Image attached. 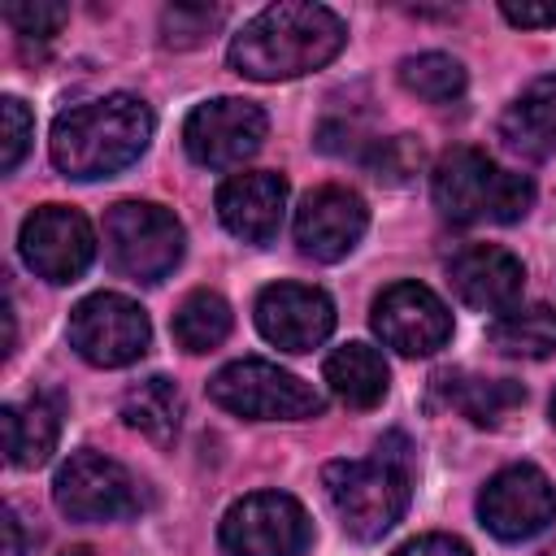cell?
Masks as SVG:
<instances>
[{"label":"cell","mask_w":556,"mask_h":556,"mask_svg":"<svg viewBox=\"0 0 556 556\" xmlns=\"http://www.w3.org/2000/svg\"><path fill=\"white\" fill-rule=\"evenodd\" d=\"M217 539L226 556H304L313 543V521L295 495L252 491L226 508Z\"/></svg>","instance_id":"7"},{"label":"cell","mask_w":556,"mask_h":556,"mask_svg":"<svg viewBox=\"0 0 556 556\" xmlns=\"http://www.w3.org/2000/svg\"><path fill=\"white\" fill-rule=\"evenodd\" d=\"M321 482L343 530L361 543H374L408 508V452H391V443H378V456L369 460H330L321 469Z\"/></svg>","instance_id":"4"},{"label":"cell","mask_w":556,"mask_h":556,"mask_svg":"<svg viewBox=\"0 0 556 556\" xmlns=\"http://www.w3.org/2000/svg\"><path fill=\"white\" fill-rule=\"evenodd\" d=\"M369 226V208L348 187H317L295 208V243L313 261H343Z\"/></svg>","instance_id":"15"},{"label":"cell","mask_w":556,"mask_h":556,"mask_svg":"<svg viewBox=\"0 0 556 556\" xmlns=\"http://www.w3.org/2000/svg\"><path fill=\"white\" fill-rule=\"evenodd\" d=\"M500 13L513 26H556V0H504Z\"/></svg>","instance_id":"30"},{"label":"cell","mask_w":556,"mask_h":556,"mask_svg":"<svg viewBox=\"0 0 556 556\" xmlns=\"http://www.w3.org/2000/svg\"><path fill=\"white\" fill-rule=\"evenodd\" d=\"M152 130H156L152 109L130 91H113V96L65 109L52 122L48 152L65 178L96 182V178H113L126 165H135Z\"/></svg>","instance_id":"2"},{"label":"cell","mask_w":556,"mask_h":556,"mask_svg":"<svg viewBox=\"0 0 556 556\" xmlns=\"http://www.w3.org/2000/svg\"><path fill=\"white\" fill-rule=\"evenodd\" d=\"M0 430H4V460L17 469H39L56 447L61 413L48 395H35L26 404H4Z\"/></svg>","instance_id":"18"},{"label":"cell","mask_w":556,"mask_h":556,"mask_svg":"<svg viewBox=\"0 0 556 556\" xmlns=\"http://www.w3.org/2000/svg\"><path fill=\"white\" fill-rule=\"evenodd\" d=\"M439 382L447 391V404H456L473 426H500L513 408L526 404V391L513 378H452V374H443Z\"/></svg>","instance_id":"23"},{"label":"cell","mask_w":556,"mask_h":556,"mask_svg":"<svg viewBox=\"0 0 556 556\" xmlns=\"http://www.w3.org/2000/svg\"><path fill=\"white\" fill-rule=\"evenodd\" d=\"M369 169L378 182H408L417 169H421V143L413 135H395V139H378L374 152H369Z\"/></svg>","instance_id":"27"},{"label":"cell","mask_w":556,"mask_h":556,"mask_svg":"<svg viewBox=\"0 0 556 556\" xmlns=\"http://www.w3.org/2000/svg\"><path fill=\"white\" fill-rule=\"evenodd\" d=\"M504 130L513 135L517 148L539 152V156H556V74L534 78L517 104L504 117Z\"/></svg>","instance_id":"22"},{"label":"cell","mask_w":556,"mask_h":556,"mask_svg":"<svg viewBox=\"0 0 556 556\" xmlns=\"http://www.w3.org/2000/svg\"><path fill=\"white\" fill-rule=\"evenodd\" d=\"M321 378H326V387L348 408H374V404H382V395L391 387V369H387L382 352L369 348V343H343V348H334L326 356V365H321Z\"/></svg>","instance_id":"19"},{"label":"cell","mask_w":556,"mask_h":556,"mask_svg":"<svg viewBox=\"0 0 556 556\" xmlns=\"http://www.w3.org/2000/svg\"><path fill=\"white\" fill-rule=\"evenodd\" d=\"M52 500L74 521H122L143 508V495H139V482L130 478V469L91 447L74 452L56 469Z\"/></svg>","instance_id":"10"},{"label":"cell","mask_w":556,"mask_h":556,"mask_svg":"<svg viewBox=\"0 0 556 556\" xmlns=\"http://www.w3.org/2000/svg\"><path fill=\"white\" fill-rule=\"evenodd\" d=\"M122 417H126L130 430H139L143 439H152V443L165 447V443L178 439V426H182V395H178V387H174L169 378L152 374V378L126 387V395H122Z\"/></svg>","instance_id":"20"},{"label":"cell","mask_w":556,"mask_h":556,"mask_svg":"<svg viewBox=\"0 0 556 556\" xmlns=\"http://www.w3.org/2000/svg\"><path fill=\"white\" fill-rule=\"evenodd\" d=\"M447 278L456 287V295L478 308V313H508L521 300L526 287V265L500 248V243H469L452 256Z\"/></svg>","instance_id":"17"},{"label":"cell","mask_w":556,"mask_h":556,"mask_svg":"<svg viewBox=\"0 0 556 556\" xmlns=\"http://www.w3.org/2000/svg\"><path fill=\"white\" fill-rule=\"evenodd\" d=\"M491 348L504 356H526V361H543L556 356V308L552 304H526V308H508L491 321L486 330Z\"/></svg>","instance_id":"21"},{"label":"cell","mask_w":556,"mask_h":556,"mask_svg":"<svg viewBox=\"0 0 556 556\" xmlns=\"http://www.w3.org/2000/svg\"><path fill=\"white\" fill-rule=\"evenodd\" d=\"M61 556H91V552H83V547H70V552H61Z\"/></svg>","instance_id":"33"},{"label":"cell","mask_w":556,"mask_h":556,"mask_svg":"<svg viewBox=\"0 0 556 556\" xmlns=\"http://www.w3.org/2000/svg\"><path fill=\"white\" fill-rule=\"evenodd\" d=\"M478 517L504 543L534 539L556 521V486L534 465H508L478 491Z\"/></svg>","instance_id":"11"},{"label":"cell","mask_w":556,"mask_h":556,"mask_svg":"<svg viewBox=\"0 0 556 556\" xmlns=\"http://www.w3.org/2000/svg\"><path fill=\"white\" fill-rule=\"evenodd\" d=\"M152 343L148 313L117 291H96L70 308V348L100 369L135 365Z\"/></svg>","instance_id":"8"},{"label":"cell","mask_w":556,"mask_h":556,"mask_svg":"<svg viewBox=\"0 0 556 556\" xmlns=\"http://www.w3.org/2000/svg\"><path fill=\"white\" fill-rule=\"evenodd\" d=\"M287 213V178L274 169H248L217 187V217L243 243H269Z\"/></svg>","instance_id":"16"},{"label":"cell","mask_w":556,"mask_h":556,"mask_svg":"<svg viewBox=\"0 0 556 556\" xmlns=\"http://www.w3.org/2000/svg\"><path fill=\"white\" fill-rule=\"evenodd\" d=\"M552 421H556V395H552Z\"/></svg>","instance_id":"34"},{"label":"cell","mask_w":556,"mask_h":556,"mask_svg":"<svg viewBox=\"0 0 556 556\" xmlns=\"http://www.w3.org/2000/svg\"><path fill=\"white\" fill-rule=\"evenodd\" d=\"M265 130H269V117L261 104L239 96H217L187 113L182 148L204 169H239L248 156L261 152Z\"/></svg>","instance_id":"9"},{"label":"cell","mask_w":556,"mask_h":556,"mask_svg":"<svg viewBox=\"0 0 556 556\" xmlns=\"http://www.w3.org/2000/svg\"><path fill=\"white\" fill-rule=\"evenodd\" d=\"M230 304L217 291H191L174 313V339L182 352H213L230 334Z\"/></svg>","instance_id":"24"},{"label":"cell","mask_w":556,"mask_h":556,"mask_svg":"<svg viewBox=\"0 0 556 556\" xmlns=\"http://www.w3.org/2000/svg\"><path fill=\"white\" fill-rule=\"evenodd\" d=\"M343 43H348V26L334 9L287 0L248 17L243 30L230 35L226 61L235 74L252 83H282L330 65L343 52Z\"/></svg>","instance_id":"1"},{"label":"cell","mask_w":556,"mask_h":556,"mask_svg":"<svg viewBox=\"0 0 556 556\" xmlns=\"http://www.w3.org/2000/svg\"><path fill=\"white\" fill-rule=\"evenodd\" d=\"M430 195L447 222H460V226L500 222V226H508V222H521L530 213L534 182L526 174L495 165L478 148H452L439 156V165L430 174Z\"/></svg>","instance_id":"3"},{"label":"cell","mask_w":556,"mask_h":556,"mask_svg":"<svg viewBox=\"0 0 556 556\" xmlns=\"http://www.w3.org/2000/svg\"><path fill=\"white\" fill-rule=\"evenodd\" d=\"M256 330L282 352H313L334 330V304L321 287L274 282L256 295Z\"/></svg>","instance_id":"14"},{"label":"cell","mask_w":556,"mask_h":556,"mask_svg":"<svg viewBox=\"0 0 556 556\" xmlns=\"http://www.w3.org/2000/svg\"><path fill=\"white\" fill-rule=\"evenodd\" d=\"M208 395L217 408L248 417V421H304L321 413V395L304 378L269 361H256V356L222 365L208 378Z\"/></svg>","instance_id":"5"},{"label":"cell","mask_w":556,"mask_h":556,"mask_svg":"<svg viewBox=\"0 0 556 556\" xmlns=\"http://www.w3.org/2000/svg\"><path fill=\"white\" fill-rule=\"evenodd\" d=\"M369 326L400 356H434L452 339V313L426 282H391L374 300Z\"/></svg>","instance_id":"13"},{"label":"cell","mask_w":556,"mask_h":556,"mask_svg":"<svg viewBox=\"0 0 556 556\" xmlns=\"http://www.w3.org/2000/svg\"><path fill=\"white\" fill-rule=\"evenodd\" d=\"M391 556H473V552L452 534H421V539H408L404 547H395Z\"/></svg>","instance_id":"31"},{"label":"cell","mask_w":556,"mask_h":556,"mask_svg":"<svg viewBox=\"0 0 556 556\" xmlns=\"http://www.w3.org/2000/svg\"><path fill=\"white\" fill-rule=\"evenodd\" d=\"M4 556H22L26 552V543H22V521H17V513L13 508H4Z\"/></svg>","instance_id":"32"},{"label":"cell","mask_w":556,"mask_h":556,"mask_svg":"<svg viewBox=\"0 0 556 556\" xmlns=\"http://www.w3.org/2000/svg\"><path fill=\"white\" fill-rule=\"evenodd\" d=\"M400 83L426 104H452L465 91V65L447 52H417L400 61Z\"/></svg>","instance_id":"25"},{"label":"cell","mask_w":556,"mask_h":556,"mask_svg":"<svg viewBox=\"0 0 556 556\" xmlns=\"http://www.w3.org/2000/svg\"><path fill=\"white\" fill-rule=\"evenodd\" d=\"M22 261L48 282H78L96 256L91 222L70 204H39L22 222Z\"/></svg>","instance_id":"12"},{"label":"cell","mask_w":556,"mask_h":556,"mask_svg":"<svg viewBox=\"0 0 556 556\" xmlns=\"http://www.w3.org/2000/svg\"><path fill=\"white\" fill-rule=\"evenodd\" d=\"M226 22L222 9H208V4H174L161 13V39L169 48H195L204 43L217 26Z\"/></svg>","instance_id":"26"},{"label":"cell","mask_w":556,"mask_h":556,"mask_svg":"<svg viewBox=\"0 0 556 556\" xmlns=\"http://www.w3.org/2000/svg\"><path fill=\"white\" fill-rule=\"evenodd\" d=\"M65 17H70V9L65 4H52V0H17V4H4V22L22 39H39V43H48L65 26Z\"/></svg>","instance_id":"28"},{"label":"cell","mask_w":556,"mask_h":556,"mask_svg":"<svg viewBox=\"0 0 556 556\" xmlns=\"http://www.w3.org/2000/svg\"><path fill=\"white\" fill-rule=\"evenodd\" d=\"M0 126H4V135H0V169L13 174L22 165L30 139H35V117L17 96H4L0 100Z\"/></svg>","instance_id":"29"},{"label":"cell","mask_w":556,"mask_h":556,"mask_svg":"<svg viewBox=\"0 0 556 556\" xmlns=\"http://www.w3.org/2000/svg\"><path fill=\"white\" fill-rule=\"evenodd\" d=\"M104 243L109 261L139 282H161L182 261V222L152 200H122L104 217Z\"/></svg>","instance_id":"6"}]
</instances>
